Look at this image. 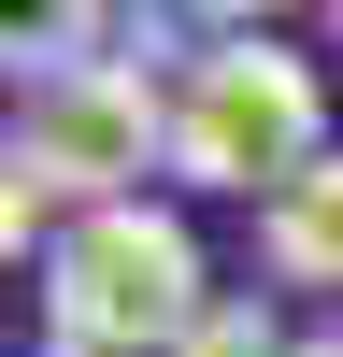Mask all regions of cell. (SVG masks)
<instances>
[{
	"mask_svg": "<svg viewBox=\"0 0 343 357\" xmlns=\"http://www.w3.org/2000/svg\"><path fill=\"white\" fill-rule=\"evenodd\" d=\"M200 314H215V286H200V229L172 200H114V215H72L43 243L57 357H172Z\"/></svg>",
	"mask_w": 343,
	"mask_h": 357,
	"instance_id": "1",
	"label": "cell"
},
{
	"mask_svg": "<svg viewBox=\"0 0 343 357\" xmlns=\"http://www.w3.org/2000/svg\"><path fill=\"white\" fill-rule=\"evenodd\" d=\"M329 158V86H314V57H286L272 29L215 15V57H186L172 72V172L186 186H300V172Z\"/></svg>",
	"mask_w": 343,
	"mask_h": 357,
	"instance_id": "2",
	"label": "cell"
},
{
	"mask_svg": "<svg viewBox=\"0 0 343 357\" xmlns=\"http://www.w3.org/2000/svg\"><path fill=\"white\" fill-rule=\"evenodd\" d=\"M15 172H43L72 215L143 200V172H172V86L143 72V57H100V72H72V86H29Z\"/></svg>",
	"mask_w": 343,
	"mask_h": 357,
	"instance_id": "3",
	"label": "cell"
},
{
	"mask_svg": "<svg viewBox=\"0 0 343 357\" xmlns=\"http://www.w3.org/2000/svg\"><path fill=\"white\" fill-rule=\"evenodd\" d=\"M257 257H272V286H343V143L300 172V186L257 200Z\"/></svg>",
	"mask_w": 343,
	"mask_h": 357,
	"instance_id": "4",
	"label": "cell"
},
{
	"mask_svg": "<svg viewBox=\"0 0 343 357\" xmlns=\"http://www.w3.org/2000/svg\"><path fill=\"white\" fill-rule=\"evenodd\" d=\"M172 357H286V329H272V286H257V301H215L186 343H172Z\"/></svg>",
	"mask_w": 343,
	"mask_h": 357,
	"instance_id": "5",
	"label": "cell"
},
{
	"mask_svg": "<svg viewBox=\"0 0 343 357\" xmlns=\"http://www.w3.org/2000/svg\"><path fill=\"white\" fill-rule=\"evenodd\" d=\"M29 229H57V186H43V172H15V186H0V243L29 257Z\"/></svg>",
	"mask_w": 343,
	"mask_h": 357,
	"instance_id": "6",
	"label": "cell"
},
{
	"mask_svg": "<svg viewBox=\"0 0 343 357\" xmlns=\"http://www.w3.org/2000/svg\"><path fill=\"white\" fill-rule=\"evenodd\" d=\"M286 357H343V329H329V343H286Z\"/></svg>",
	"mask_w": 343,
	"mask_h": 357,
	"instance_id": "7",
	"label": "cell"
},
{
	"mask_svg": "<svg viewBox=\"0 0 343 357\" xmlns=\"http://www.w3.org/2000/svg\"><path fill=\"white\" fill-rule=\"evenodd\" d=\"M329 29H343V15H329Z\"/></svg>",
	"mask_w": 343,
	"mask_h": 357,
	"instance_id": "8",
	"label": "cell"
}]
</instances>
